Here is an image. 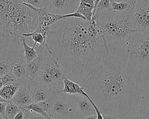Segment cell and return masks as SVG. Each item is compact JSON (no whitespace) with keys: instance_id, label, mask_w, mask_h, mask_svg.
<instances>
[{"instance_id":"1","label":"cell","mask_w":149,"mask_h":119,"mask_svg":"<svg viewBox=\"0 0 149 119\" xmlns=\"http://www.w3.org/2000/svg\"><path fill=\"white\" fill-rule=\"evenodd\" d=\"M47 45L65 76L83 86L109 57L95 20L70 17L51 28Z\"/></svg>"},{"instance_id":"2","label":"cell","mask_w":149,"mask_h":119,"mask_svg":"<svg viewBox=\"0 0 149 119\" xmlns=\"http://www.w3.org/2000/svg\"><path fill=\"white\" fill-rule=\"evenodd\" d=\"M103 115L119 116L137 105L142 93L126 64L109 56L82 86Z\"/></svg>"},{"instance_id":"3","label":"cell","mask_w":149,"mask_h":119,"mask_svg":"<svg viewBox=\"0 0 149 119\" xmlns=\"http://www.w3.org/2000/svg\"><path fill=\"white\" fill-rule=\"evenodd\" d=\"M115 58L126 64L142 92L149 84V33L131 35Z\"/></svg>"},{"instance_id":"4","label":"cell","mask_w":149,"mask_h":119,"mask_svg":"<svg viewBox=\"0 0 149 119\" xmlns=\"http://www.w3.org/2000/svg\"><path fill=\"white\" fill-rule=\"evenodd\" d=\"M35 11L17 0H0V26L11 38H20L38 26Z\"/></svg>"},{"instance_id":"5","label":"cell","mask_w":149,"mask_h":119,"mask_svg":"<svg viewBox=\"0 0 149 119\" xmlns=\"http://www.w3.org/2000/svg\"><path fill=\"white\" fill-rule=\"evenodd\" d=\"M92 20L103 36L110 56H115L127 38L137 32L133 29L128 13L104 10Z\"/></svg>"},{"instance_id":"6","label":"cell","mask_w":149,"mask_h":119,"mask_svg":"<svg viewBox=\"0 0 149 119\" xmlns=\"http://www.w3.org/2000/svg\"><path fill=\"white\" fill-rule=\"evenodd\" d=\"M37 51L42 62L41 75L38 80L41 81L55 93H60L63 88V80L66 76L60 64L47 42L39 46Z\"/></svg>"},{"instance_id":"7","label":"cell","mask_w":149,"mask_h":119,"mask_svg":"<svg viewBox=\"0 0 149 119\" xmlns=\"http://www.w3.org/2000/svg\"><path fill=\"white\" fill-rule=\"evenodd\" d=\"M49 116L52 119H79L73 95L60 92L55 95Z\"/></svg>"},{"instance_id":"8","label":"cell","mask_w":149,"mask_h":119,"mask_svg":"<svg viewBox=\"0 0 149 119\" xmlns=\"http://www.w3.org/2000/svg\"><path fill=\"white\" fill-rule=\"evenodd\" d=\"M23 53L20 38L9 37L0 45V78L11 71L12 64Z\"/></svg>"},{"instance_id":"9","label":"cell","mask_w":149,"mask_h":119,"mask_svg":"<svg viewBox=\"0 0 149 119\" xmlns=\"http://www.w3.org/2000/svg\"><path fill=\"white\" fill-rule=\"evenodd\" d=\"M134 2L129 12L130 22L134 30L149 33V0H131Z\"/></svg>"},{"instance_id":"10","label":"cell","mask_w":149,"mask_h":119,"mask_svg":"<svg viewBox=\"0 0 149 119\" xmlns=\"http://www.w3.org/2000/svg\"><path fill=\"white\" fill-rule=\"evenodd\" d=\"M23 4L35 11L38 14L39 17V23L38 28L35 32L42 33L46 39L51 28L54 24L61 19L67 18V17H66V15H58L51 13L48 10V8H38L28 4Z\"/></svg>"},{"instance_id":"11","label":"cell","mask_w":149,"mask_h":119,"mask_svg":"<svg viewBox=\"0 0 149 119\" xmlns=\"http://www.w3.org/2000/svg\"><path fill=\"white\" fill-rule=\"evenodd\" d=\"M26 83L29 89L33 102H40L48 100L58 94L40 80L28 79Z\"/></svg>"},{"instance_id":"12","label":"cell","mask_w":149,"mask_h":119,"mask_svg":"<svg viewBox=\"0 0 149 119\" xmlns=\"http://www.w3.org/2000/svg\"><path fill=\"white\" fill-rule=\"evenodd\" d=\"M80 0H51L48 10L58 15H66L77 11Z\"/></svg>"},{"instance_id":"13","label":"cell","mask_w":149,"mask_h":119,"mask_svg":"<svg viewBox=\"0 0 149 119\" xmlns=\"http://www.w3.org/2000/svg\"><path fill=\"white\" fill-rule=\"evenodd\" d=\"M79 119L96 115L93 105L89 100L81 94L73 95Z\"/></svg>"},{"instance_id":"14","label":"cell","mask_w":149,"mask_h":119,"mask_svg":"<svg viewBox=\"0 0 149 119\" xmlns=\"http://www.w3.org/2000/svg\"><path fill=\"white\" fill-rule=\"evenodd\" d=\"M26 62L24 58L23 51L12 64L11 72L20 83H25L28 79L26 76Z\"/></svg>"},{"instance_id":"15","label":"cell","mask_w":149,"mask_h":119,"mask_svg":"<svg viewBox=\"0 0 149 119\" xmlns=\"http://www.w3.org/2000/svg\"><path fill=\"white\" fill-rule=\"evenodd\" d=\"M11 101L22 108H24L33 102L31 92L26 82L21 83Z\"/></svg>"},{"instance_id":"16","label":"cell","mask_w":149,"mask_h":119,"mask_svg":"<svg viewBox=\"0 0 149 119\" xmlns=\"http://www.w3.org/2000/svg\"><path fill=\"white\" fill-rule=\"evenodd\" d=\"M121 116L122 119H149V111L141 99L137 105Z\"/></svg>"},{"instance_id":"17","label":"cell","mask_w":149,"mask_h":119,"mask_svg":"<svg viewBox=\"0 0 149 119\" xmlns=\"http://www.w3.org/2000/svg\"><path fill=\"white\" fill-rule=\"evenodd\" d=\"M42 66V59L38 55L35 59L26 64V76L30 80H38Z\"/></svg>"},{"instance_id":"18","label":"cell","mask_w":149,"mask_h":119,"mask_svg":"<svg viewBox=\"0 0 149 119\" xmlns=\"http://www.w3.org/2000/svg\"><path fill=\"white\" fill-rule=\"evenodd\" d=\"M94 4L95 0H80L77 11L90 22L93 17Z\"/></svg>"},{"instance_id":"19","label":"cell","mask_w":149,"mask_h":119,"mask_svg":"<svg viewBox=\"0 0 149 119\" xmlns=\"http://www.w3.org/2000/svg\"><path fill=\"white\" fill-rule=\"evenodd\" d=\"M84 89L82 86L69 79L66 76L63 80V88L61 91V93L69 95L81 94L84 92Z\"/></svg>"},{"instance_id":"20","label":"cell","mask_w":149,"mask_h":119,"mask_svg":"<svg viewBox=\"0 0 149 119\" xmlns=\"http://www.w3.org/2000/svg\"><path fill=\"white\" fill-rule=\"evenodd\" d=\"M21 83L17 81L12 82L6 85L0 90V97L8 102L11 101L19 89Z\"/></svg>"},{"instance_id":"21","label":"cell","mask_w":149,"mask_h":119,"mask_svg":"<svg viewBox=\"0 0 149 119\" xmlns=\"http://www.w3.org/2000/svg\"><path fill=\"white\" fill-rule=\"evenodd\" d=\"M20 41L23 46V51L24 58L26 59V63H29L32 62L38 55V51L35 49L36 45L33 44L32 46L29 45L26 41V38L22 37L20 38Z\"/></svg>"},{"instance_id":"22","label":"cell","mask_w":149,"mask_h":119,"mask_svg":"<svg viewBox=\"0 0 149 119\" xmlns=\"http://www.w3.org/2000/svg\"><path fill=\"white\" fill-rule=\"evenodd\" d=\"M111 9L112 11L118 13H129L132 10L134 5L133 1H116L110 0Z\"/></svg>"},{"instance_id":"23","label":"cell","mask_w":149,"mask_h":119,"mask_svg":"<svg viewBox=\"0 0 149 119\" xmlns=\"http://www.w3.org/2000/svg\"><path fill=\"white\" fill-rule=\"evenodd\" d=\"M23 37H25L26 38L31 37L32 41L34 42L33 44L36 45L37 44H40V46L42 45L47 42L46 38H45V37L42 33L36 32L35 31L32 33L24 34L23 35Z\"/></svg>"},{"instance_id":"24","label":"cell","mask_w":149,"mask_h":119,"mask_svg":"<svg viewBox=\"0 0 149 119\" xmlns=\"http://www.w3.org/2000/svg\"><path fill=\"white\" fill-rule=\"evenodd\" d=\"M21 107L10 101L7 104L6 109V117L7 119H14L16 114L20 110Z\"/></svg>"},{"instance_id":"25","label":"cell","mask_w":149,"mask_h":119,"mask_svg":"<svg viewBox=\"0 0 149 119\" xmlns=\"http://www.w3.org/2000/svg\"><path fill=\"white\" fill-rule=\"evenodd\" d=\"M22 3L31 5L36 8H42L49 7L51 0H17Z\"/></svg>"},{"instance_id":"26","label":"cell","mask_w":149,"mask_h":119,"mask_svg":"<svg viewBox=\"0 0 149 119\" xmlns=\"http://www.w3.org/2000/svg\"><path fill=\"white\" fill-rule=\"evenodd\" d=\"M24 109H25L28 111L34 112L36 113L40 114L42 116H44L47 118H52L49 116L47 113V112L45 111V110L42 108V107L37 102H32L28 106L24 107Z\"/></svg>"},{"instance_id":"27","label":"cell","mask_w":149,"mask_h":119,"mask_svg":"<svg viewBox=\"0 0 149 119\" xmlns=\"http://www.w3.org/2000/svg\"><path fill=\"white\" fill-rule=\"evenodd\" d=\"M104 10H111L110 0H102L98 4L94 16H97ZM93 16V17H94Z\"/></svg>"},{"instance_id":"28","label":"cell","mask_w":149,"mask_h":119,"mask_svg":"<svg viewBox=\"0 0 149 119\" xmlns=\"http://www.w3.org/2000/svg\"><path fill=\"white\" fill-rule=\"evenodd\" d=\"M141 100L146 105L149 111V84H148L142 91Z\"/></svg>"},{"instance_id":"29","label":"cell","mask_w":149,"mask_h":119,"mask_svg":"<svg viewBox=\"0 0 149 119\" xmlns=\"http://www.w3.org/2000/svg\"><path fill=\"white\" fill-rule=\"evenodd\" d=\"M0 79H1L4 85H6L7 84H8V83L17 81L16 77H15V76L13 74H12L11 71H10V72H8V73L4 75Z\"/></svg>"},{"instance_id":"30","label":"cell","mask_w":149,"mask_h":119,"mask_svg":"<svg viewBox=\"0 0 149 119\" xmlns=\"http://www.w3.org/2000/svg\"><path fill=\"white\" fill-rule=\"evenodd\" d=\"M25 119H52V118H47L38 113L27 111V114Z\"/></svg>"},{"instance_id":"31","label":"cell","mask_w":149,"mask_h":119,"mask_svg":"<svg viewBox=\"0 0 149 119\" xmlns=\"http://www.w3.org/2000/svg\"><path fill=\"white\" fill-rule=\"evenodd\" d=\"M27 114V110L21 107L20 110L16 114L14 119H25Z\"/></svg>"},{"instance_id":"32","label":"cell","mask_w":149,"mask_h":119,"mask_svg":"<svg viewBox=\"0 0 149 119\" xmlns=\"http://www.w3.org/2000/svg\"><path fill=\"white\" fill-rule=\"evenodd\" d=\"M8 38L9 37L7 35L4 30L0 26V45L6 42Z\"/></svg>"},{"instance_id":"33","label":"cell","mask_w":149,"mask_h":119,"mask_svg":"<svg viewBox=\"0 0 149 119\" xmlns=\"http://www.w3.org/2000/svg\"><path fill=\"white\" fill-rule=\"evenodd\" d=\"M8 102H0V114L6 117V105Z\"/></svg>"},{"instance_id":"34","label":"cell","mask_w":149,"mask_h":119,"mask_svg":"<svg viewBox=\"0 0 149 119\" xmlns=\"http://www.w3.org/2000/svg\"><path fill=\"white\" fill-rule=\"evenodd\" d=\"M102 1V0H95V4H94V12H93V16L95 13V10H96V8L98 6V4H99V3H100V1Z\"/></svg>"},{"instance_id":"35","label":"cell","mask_w":149,"mask_h":119,"mask_svg":"<svg viewBox=\"0 0 149 119\" xmlns=\"http://www.w3.org/2000/svg\"><path fill=\"white\" fill-rule=\"evenodd\" d=\"M81 119H97V116L96 115L91 116H88V117H86L82 118Z\"/></svg>"},{"instance_id":"36","label":"cell","mask_w":149,"mask_h":119,"mask_svg":"<svg viewBox=\"0 0 149 119\" xmlns=\"http://www.w3.org/2000/svg\"><path fill=\"white\" fill-rule=\"evenodd\" d=\"M109 119H122V116H115V117H111Z\"/></svg>"},{"instance_id":"37","label":"cell","mask_w":149,"mask_h":119,"mask_svg":"<svg viewBox=\"0 0 149 119\" xmlns=\"http://www.w3.org/2000/svg\"><path fill=\"white\" fill-rule=\"evenodd\" d=\"M4 86V84H3V82H2V80H1V79H0V90H1V89H2V88Z\"/></svg>"},{"instance_id":"38","label":"cell","mask_w":149,"mask_h":119,"mask_svg":"<svg viewBox=\"0 0 149 119\" xmlns=\"http://www.w3.org/2000/svg\"><path fill=\"white\" fill-rule=\"evenodd\" d=\"M0 119H7V118L2 114H0Z\"/></svg>"},{"instance_id":"39","label":"cell","mask_w":149,"mask_h":119,"mask_svg":"<svg viewBox=\"0 0 149 119\" xmlns=\"http://www.w3.org/2000/svg\"><path fill=\"white\" fill-rule=\"evenodd\" d=\"M116 1H129V0H115Z\"/></svg>"},{"instance_id":"40","label":"cell","mask_w":149,"mask_h":119,"mask_svg":"<svg viewBox=\"0 0 149 119\" xmlns=\"http://www.w3.org/2000/svg\"></svg>"}]
</instances>
